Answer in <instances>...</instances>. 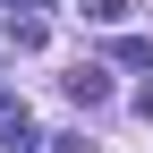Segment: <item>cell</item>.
I'll return each mask as SVG.
<instances>
[{"instance_id": "cell-2", "label": "cell", "mask_w": 153, "mask_h": 153, "mask_svg": "<svg viewBox=\"0 0 153 153\" xmlns=\"http://www.w3.org/2000/svg\"><path fill=\"white\" fill-rule=\"evenodd\" d=\"M43 136H34V119H26V102H0V153H34Z\"/></svg>"}, {"instance_id": "cell-4", "label": "cell", "mask_w": 153, "mask_h": 153, "mask_svg": "<svg viewBox=\"0 0 153 153\" xmlns=\"http://www.w3.org/2000/svg\"><path fill=\"white\" fill-rule=\"evenodd\" d=\"M111 60H119V68H153V43H136V34H119V43H111Z\"/></svg>"}, {"instance_id": "cell-5", "label": "cell", "mask_w": 153, "mask_h": 153, "mask_svg": "<svg viewBox=\"0 0 153 153\" xmlns=\"http://www.w3.org/2000/svg\"><path fill=\"white\" fill-rule=\"evenodd\" d=\"M51 145H60V153H102V145L85 136V128H76V136H51Z\"/></svg>"}, {"instance_id": "cell-3", "label": "cell", "mask_w": 153, "mask_h": 153, "mask_svg": "<svg viewBox=\"0 0 153 153\" xmlns=\"http://www.w3.org/2000/svg\"><path fill=\"white\" fill-rule=\"evenodd\" d=\"M9 43H17V51H43V17H17V9H9Z\"/></svg>"}, {"instance_id": "cell-1", "label": "cell", "mask_w": 153, "mask_h": 153, "mask_svg": "<svg viewBox=\"0 0 153 153\" xmlns=\"http://www.w3.org/2000/svg\"><path fill=\"white\" fill-rule=\"evenodd\" d=\"M60 85H68V102H76V111H94V102H111V76L94 68V60H85V68H68Z\"/></svg>"}]
</instances>
